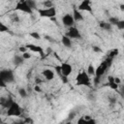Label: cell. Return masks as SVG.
Here are the masks:
<instances>
[{
    "label": "cell",
    "mask_w": 124,
    "mask_h": 124,
    "mask_svg": "<svg viewBox=\"0 0 124 124\" xmlns=\"http://www.w3.org/2000/svg\"><path fill=\"white\" fill-rule=\"evenodd\" d=\"M24 61H25V59L21 56V54H16L13 58V63L16 66H20V65L24 64Z\"/></svg>",
    "instance_id": "obj_16"
},
{
    "label": "cell",
    "mask_w": 124,
    "mask_h": 124,
    "mask_svg": "<svg viewBox=\"0 0 124 124\" xmlns=\"http://www.w3.org/2000/svg\"><path fill=\"white\" fill-rule=\"evenodd\" d=\"M8 1H11V0H8Z\"/></svg>",
    "instance_id": "obj_37"
},
{
    "label": "cell",
    "mask_w": 124,
    "mask_h": 124,
    "mask_svg": "<svg viewBox=\"0 0 124 124\" xmlns=\"http://www.w3.org/2000/svg\"><path fill=\"white\" fill-rule=\"evenodd\" d=\"M119 20V18L118 17H116V16H109L108 17V22L110 24V25H112V26H115V24L117 23V21Z\"/></svg>",
    "instance_id": "obj_23"
},
{
    "label": "cell",
    "mask_w": 124,
    "mask_h": 124,
    "mask_svg": "<svg viewBox=\"0 0 124 124\" xmlns=\"http://www.w3.org/2000/svg\"><path fill=\"white\" fill-rule=\"evenodd\" d=\"M99 26L106 31H111V29H112V25H110L108 21H100Z\"/></svg>",
    "instance_id": "obj_19"
},
{
    "label": "cell",
    "mask_w": 124,
    "mask_h": 124,
    "mask_svg": "<svg viewBox=\"0 0 124 124\" xmlns=\"http://www.w3.org/2000/svg\"><path fill=\"white\" fill-rule=\"evenodd\" d=\"M15 10L22 12V13L27 14V15H32L33 14V10L29 6L27 0H17V2L16 4V7H15Z\"/></svg>",
    "instance_id": "obj_7"
},
{
    "label": "cell",
    "mask_w": 124,
    "mask_h": 124,
    "mask_svg": "<svg viewBox=\"0 0 124 124\" xmlns=\"http://www.w3.org/2000/svg\"><path fill=\"white\" fill-rule=\"evenodd\" d=\"M112 57H110V56H108L105 61H103L97 68H96V70H95V78H96V82H98V79L101 78V77H103L104 75H105V73L107 72V70H108V68L109 67V65H110V63H111V61H112Z\"/></svg>",
    "instance_id": "obj_2"
},
{
    "label": "cell",
    "mask_w": 124,
    "mask_h": 124,
    "mask_svg": "<svg viewBox=\"0 0 124 124\" xmlns=\"http://www.w3.org/2000/svg\"><path fill=\"white\" fill-rule=\"evenodd\" d=\"M17 93L20 96V98H22V99H25L28 96V92H27V90L24 87H19L18 90H17Z\"/></svg>",
    "instance_id": "obj_20"
},
{
    "label": "cell",
    "mask_w": 124,
    "mask_h": 124,
    "mask_svg": "<svg viewBox=\"0 0 124 124\" xmlns=\"http://www.w3.org/2000/svg\"><path fill=\"white\" fill-rule=\"evenodd\" d=\"M60 67V72H61V77L60 78L62 79V81L64 83L68 82V77L73 73V67L71 64L67 63V62H63L61 65H59Z\"/></svg>",
    "instance_id": "obj_5"
},
{
    "label": "cell",
    "mask_w": 124,
    "mask_h": 124,
    "mask_svg": "<svg viewBox=\"0 0 124 124\" xmlns=\"http://www.w3.org/2000/svg\"><path fill=\"white\" fill-rule=\"evenodd\" d=\"M37 12L39 14V16L41 17H45V18H50V19H54L56 15H57V11L56 8L54 6L49 7V8H40L37 9Z\"/></svg>",
    "instance_id": "obj_3"
},
{
    "label": "cell",
    "mask_w": 124,
    "mask_h": 124,
    "mask_svg": "<svg viewBox=\"0 0 124 124\" xmlns=\"http://www.w3.org/2000/svg\"><path fill=\"white\" fill-rule=\"evenodd\" d=\"M108 86L111 88V89H113V90H117L118 89V86H119V84H117L116 82H115V80H114V77H112V76H108Z\"/></svg>",
    "instance_id": "obj_18"
},
{
    "label": "cell",
    "mask_w": 124,
    "mask_h": 124,
    "mask_svg": "<svg viewBox=\"0 0 124 124\" xmlns=\"http://www.w3.org/2000/svg\"><path fill=\"white\" fill-rule=\"evenodd\" d=\"M6 87H7V83L0 78V88H6Z\"/></svg>",
    "instance_id": "obj_33"
},
{
    "label": "cell",
    "mask_w": 124,
    "mask_h": 124,
    "mask_svg": "<svg viewBox=\"0 0 124 124\" xmlns=\"http://www.w3.org/2000/svg\"><path fill=\"white\" fill-rule=\"evenodd\" d=\"M0 122H2V120H1V111H0Z\"/></svg>",
    "instance_id": "obj_36"
},
{
    "label": "cell",
    "mask_w": 124,
    "mask_h": 124,
    "mask_svg": "<svg viewBox=\"0 0 124 124\" xmlns=\"http://www.w3.org/2000/svg\"><path fill=\"white\" fill-rule=\"evenodd\" d=\"M78 10H79L80 12H88V13H92L93 8L91 5V0H82L78 5Z\"/></svg>",
    "instance_id": "obj_9"
},
{
    "label": "cell",
    "mask_w": 124,
    "mask_h": 124,
    "mask_svg": "<svg viewBox=\"0 0 124 124\" xmlns=\"http://www.w3.org/2000/svg\"><path fill=\"white\" fill-rule=\"evenodd\" d=\"M30 37L33 38V39H35V40H41V38H42V36H41V35L39 34V32H37V31L31 32V33H30Z\"/></svg>",
    "instance_id": "obj_24"
},
{
    "label": "cell",
    "mask_w": 124,
    "mask_h": 124,
    "mask_svg": "<svg viewBox=\"0 0 124 124\" xmlns=\"http://www.w3.org/2000/svg\"><path fill=\"white\" fill-rule=\"evenodd\" d=\"M21 54V56L25 59V60H28V59H30L31 58V56H32V54H31V51H25V52H23V53H20Z\"/></svg>",
    "instance_id": "obj_29"
},
{
    "label": "cell",
    "mask_w": 124,
    "mask_h": 124,
    "mask_svg": "<svg viewBox=\"0 0 124 124\" xmlns=\"http://www.w3.org/2000/svg\"><path fill=\"white\" fill-rule=\"evenodd\" d=\"M27 2H28L29 6L31 7V9H32L33 11H34V10H37V3H36L35 0H27Z\"/></svg>",
    "instance_id": "obj_27"
},
{
    "label": "cell",
    "mask_w": 124,
    "mask_h": 124,
    "mask_svg": "<svg viewBox=\"0 0 124 124\" xmlns=\"http://www.w3.org/2000/svg\"><path fill=\"white\" fill-rule=\"evenodd\" d=\"M42 76H43V78H44L46 80L50 81V80H52V79L54 78V72H53L51 69L46 68V69H44V70L42 71Z\"/></svg>",
    "instance_id": "obj_12"
},
{
    "label": "cell",
    "mask_w": 124,
    "mask_h": 124,
    "mask_svg": "<svg viewBox=\"0 0 124 124\" xmlns=\"http://www.w3.org/2000/svg\"><path fill=\"white\" fill-rule=\"evenodd\" d=\"M28 49H27V47H26V46H20L19 47H18V51L20 52V53H23V52H25V51H27Z\"/></svg>",
    "instance_id": "obj_31"
},
{
    "label": "cell",
    "mask_w": 124,
    "mask_h": 124,
    "mask_svg": "<svg viewBox=\"0 0 124 124\" xmlns=\"http://www.w3.org/2000/svg\"><path fill=\"white\" fill-rule=\"evenodd\" d=\"M0 78L4 80L7 84L8 83H13L16 80L15 77V72L11 69H3L0 71Z\"/></svg>",
    "instance_id": "obj_6"
},
{
    "label": "cell",
    "mask_w": 124,
    "mask_h": 124,
    "mask_svg": "<svg viewBox=\"0 0 124 124\" xmlns=\"http://www.w3.org/2000/svg\"><path fill=\"white\" fill-rule=\"evenodd\" d=\"M9 31H10L9 26L0 20V33H5V32H9Z\"/></svg>",
    "instance_id": "obj_22"
},
{
    "label": "cell",
    "mask_w": 124,
    "mask_h": 124,
    "mask_svg": "<svg viewBox=\"0 0 124 124\" xmlns=\"http://www.w3.org/2000/svg\"><path fill=\"white\" fill-rule=\"evenodd\" d=\"M123 8H124V5H123V4H121V5H120V10H121V11H123Z\"/></svg>",
    "instance_id": "obj_35"
},
{
    "label": "cell",
    "mask_w": 124,
    "mask_h": 124,
    "mask_svg": "<svg viewBox=\"0 0 124 124\" xmlns=\"http://www.w3.org/2000/svg\"><path fill=\"white\" fill-rule=\"evenodd\" d=\"M13 101H14V99H13L11 96L2 97V98H0V105H1L2 108H4L7 109V108L11 106V104L13 103Z\"/></svg>",
    "instance_id": "obj_13"
},
{
    "label": "cell",
    "mask_w": 124,
    "mask_h": 124,
    "mask_svg": "<svg viewBox=\"0 0 124 124\" xmlns=\"http://www.w3.org/2000/svg\"><path fill=\"white\" fill-rule=\"evenodd\" d=\"M61 43H62V45H63L64 46H66V47H68V48L72 47V46H73L72 39H70L69 37H67L65 34L62 35V37H61Z\"/></svg>",
    "instance_id": "obj_15"
},
{
    "label": "cell",
    "mask_w": 124,
    "mask_h": 124,
    "mask_svg": "<svg viewBox=\"0 0 124 124\" xmlns=\"http://www.w3.org/2000/svg\"><path fill=\"white\" fill-rule=\"evenodd\" d=\"M27 49L31 52H36V53H39L41 56H44V49L42 46H38V45H35V44H27L25 45Z\"/></svg>",
    "instance_id": "obj_11"
},
{
    "label": "cell",
    "mask_w": 124,
    "mask_h": 124,
    "mask_svg": "<svg viewBox=\"0 0 124 124\" xmlns=\"http://www.w3.org/2000/svg\"><path fill=\"white\" fill-rule=\"evenodd\" d=\"M22 114V108L19 104L16 101H13L11 106L7 108V116L10 117H20Z\"/></svg>",
    "instance_id": "obj_4"
},
{
    "label": "cell",
    "mask_w": 124,
    "mask_h": 124,
    "mask_svg": "<svg viewBox=\"0 0 124 124\" xmlns=\"http://www.w3.org/2000/svg\"><path fill=\"white\" fill-rule=\"evenodd\" d=\"M42 4H43V7H44V8H49V7L54 6V5H53V2H52L51 0H45Z\"/></svg>",
    "instance_id": "obj_25"
},
{
    "label": "cell",
    "mask_w": 124,
    "mask_h": 124,
    "mask_svg": "<svg viewBox=\"0 0 124 124\" xmlns=\"http://www.w3.org/2000/svg\"><path fill=\"white\" fill-rule=\"evenodd\" d=\"M10 18H11V20H12L13 22H18V21H19V16H18V15H16V14H12V15L10 16Z\"/></svg>",
    "instance_id": "obj_28"
},
{
    "label": "cell",
    "mask_w": 124,
    "mask_h": 124,
    "mask_svg": "<svg viewBox=\"0 0 124 124\" xmlns=\"http://www.w3.org/2000/svg\"><path fill=\"white\" fill-rule=\"evenodd\" d=\"M115 26L117 27V29H119V30H123V29H124V20L119 19V20L117 21V23L115 24Z\"/></svg>",
    "instance_id": "obj_26"
},
{
    "label": "cell",
    "mask_w": 124,
    "mask_h": 124,
    "mask_svg": "<svg viewBox=\"0 0 124 124\" xmlns=\"http://www.w3.org/2000/svg\"><path fill=\"white\" fill-rule=\"evenodd\" d=\"M65 35L67 37H69L70 39H72V40H81L82 39V35H81L80 31L75 25L71 26V27H68L67 31L65 32Z\"/></svg>",
    "instance_id": "obj_8"
},
{
    "label": "cell",
    "mask_w": 124,
    "mask_h": 124,
    "mask_svg": "<svg viewBox=\"0 0 124 124\" xmlns=\"http://www.w3.org/2000/svg\"><path fill=\"white\" fill-rule=\"evenodd\" d=\"M92 50L94 52H96V53H102L103 52V49L100 46H92Z\"/></svg>",
    "instance_id": "obj_30"
},
{
    "label": "cell",
    "mask_w": 124,
    "mask_h": 124,
    "mask_svg": "<svg viewBox=\"0 0 124 124\" xmlns=\"http://www.w3.org/2000/svg\"><path fill=\"white\" fill-rule=\"evenodd\" d=\"M61 20H62V24H63L65 27H67V28H68V27H71V26H74L75 23H76V21H75V19H74V17H73V15L70 14V13L65 14V15L62 16Z\"/></svg>",
    "instance_id": "obj_10"
},
{
    "label": "cell",
    "mask_w": 124,
    "mask_h": 124,
    "mask_svg": "<svg viewBox=\"0 0 124 124\" xmlns=\"http://www.w3.org/2000/svg\"><path fill=\"white\" fill-rule=\"evenodd\" d=\"M35 82H36V84H40V83L42 82V80H41L40 78H36V79H35Z\"/></svg>",
    "instance_id": "obj_34"
},
{
    "label": "cell",
    "mask_w": 124,
    "mask_h": 124,
    "mask_svg": "<svg viewBox=\"0 0 124 124\" xmlns=\"http://www.w3.org/2000/svg\"><path fill=\"white\" fill-rule=\"evenodd\" d=\"M76 85L91 87V78L85 70H81L80 72L78 73L76 77Z\"/></svg>",
    "instance_id": "obj_1"
},
{
    "label": "cell",
    "mask_w": 124,
    "mask_h": 124,
    "mask_svg": "<svg viewBox=\"0 0 124 124\" xmlns=\"http://www.w3.org/2000/svg\"><path fill=\"white\" fill-rule=\"evenodd\" d=\"M72 15H73V17H74V19H75L76 22H79V21H82V20L84 19V17H83V16H82L81 12H80L79 10H78L77 7H74V8H73V13H72Z\"/></svg>",
    "instance_id": "obj_14"
},
{
    "label": "cell",
    "mask_w": 124,
    "mask_h": 124,
    "mask_svg": "<svg viewBox=\"0 0 124 124\" xmlns=\"http://www.w3.org/2000/svg\"><path fill=\"white\" fill-rule=\"evenodd\" d=\"M34 90H35L37 93H41V92H42V89H41V87H40V84H36V85L34 86Z\"/></svg>",
    "instance_id": "obj_32"
},
{
    "label": "cell",
    "mask_w": 124,
    "mask_h": 124,
    "mask_svg": "<svg viewBox=\"0 0 124 124\" xmlns=\"http://www.w3.org/2000/svg\"><path fill=\"white\" fill-rule=\"evenodd\" d=\"M95 70H96V68H95V66L93 65V64H89L88 66H87V69H86V73L89 75V76H95Z\"/></svg>",
    "instance_id": "obj_21"
},
{
    "label": "cell",
    "mask_w": 124,
    "mask_h": 124,
    "mask_svg": "<svg viewBox=\"0 0 124 124\" xmlns=\"http://www.w3.org/2000/svg\"><path fill=\"white\" fill-rule=\"evenodd\" d=\"M78 123H96V120L93 119L90 115H83L78 120Z\"/></svg>",
    "instance_id": "obj_17"
}]
</instances>
